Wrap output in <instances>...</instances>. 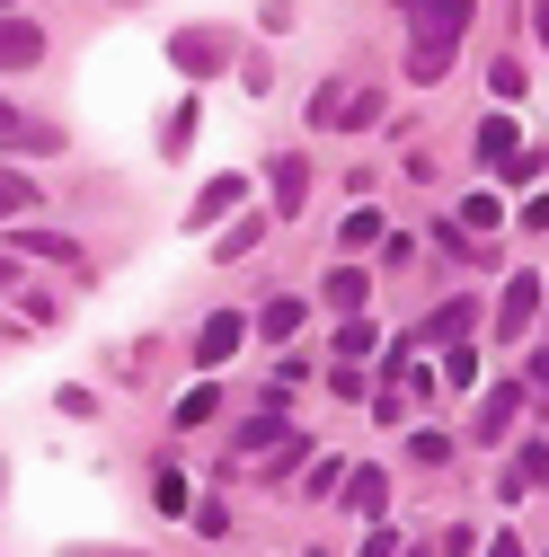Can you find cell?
<instances>
[{"label": "cell", "instance_id": "6da1fadb", "mask_svg": "<svg viewBox=\"0 0 549 557\" xmlns=\"http://www.w3.org/2000/svg\"><path fill=\"white\" fill-rule=\"evenodd\" d=\"M231 53H240V45H231L222 27H178V36H169V62H178L186 81H213V72H231Z\"/></svg>", "mask_w": 549, "mask_h": 557}, {"label": "cell", "instance_id": "7a4b0ae2", "mask_svg": "<svg viewBox=\"0 0 549 557\" xmlns=\"http://www.w3.org/2000/svg\"><path fill=\"white\" fill-rule=\"evenodd\" d=\"M240 336H248V319H240V310H213V319L195 327V363H204V372H222V363L240 355Z\"/></svg>", "mask_w": 549, "mask_h": 557}, {"label": "cell", "instance_id": "3957f363", "mask_svg": "<svg viewBox=\"0 0 549 557\" xmlns=\"http://www.w3.org/2000/svg\"><path fill=\"white\" fill-rule=\"evenodd\" d=\"M0 151H27V160H53V151H62V133H53V124H27V115H19L10 98H0Z\"/></svg>", "mask_w": 549, "mask_h": 557}, {"label": "cell", "instance_id": "277c9868", "mask_svg": "<svg viewBox=\"0 0 549 557\" xmlns=\"http://www.w3.org/2000/svg\"><path fill=\"white\" fill-rule=\"evenodd\" d=\"M36 62H45V27L0 10V72H36Z\"/></svg>", "mask_w": 549, "mask_h": 557}, {"label": "cell", "instance_id": "5b68a950", "mask_svg": "<svg viewBox=\"0 0 549 557\" xmlns=\"http://www.w3.org/2000/svg\"><path fill=\"white\" fill-rule=\"evenodd\" d=\"M514 416H523V389H514V381H497L488 398H478V416H469V434H478V443H505V434H514Z\"/></svg>", "mask_w": 549, "mask_h": 557}, {"label": "cell", "instance_id": "8992f818", "mask_svg": "<svg viewBox=\"0 0 549 557\" xmlns=\"http://www.w3.org/2000/svg\"><path fill=\"white\" fill-rule=\"evenodd\" d=\"M540 319V274H505V301H497V336H523Z\"/></svg>", "mask_w": 549, "mask_h": 557}, {"label": "cell", "instance_id": "52a82bcc", "mask_svg": "<svg viewBox=\"0 0 549 557\" xmlns=\"http://www.w3.org/2000/svg\"><path fill=\"white\" fill-rule=\"evenodd\" d=\"M266 186H274V213H302V195H310V160L302 151H274V169H266Z\"/></svg>", "mask_w": 549, "mask_h": 557}, {"label": "cell", "instance_id": "ba28073f", "mask_svg": "<svg viewBox=\"0 0 549 557\" xmlns=\"http://www.w3.org/2000/svg\"><path fill=\"white\" fill-rule=\"evenodd\" d=\"M452 45H461V36H407V81L435 89V81L452 72Z\"/></svg>", "mask_w": 549, "mask_h": 557}, {"label": "cell", "instance_id": "9c48e42d", "mask_svg": "<svg viewBox=\"0 0 549 557\" xmlns=\"http://www.w3.org/2000/svg\"><path fill=\"white\" fill-rule=\"evenodd\" d=\"M469 327H478V301H469V293H452V301H443V310L417 327V345H461Z\"/></svg>", "mask_w": 549, "mask_h": 557}, {"label": "cell", "instance_id": "30bf717a", "mask_svg": "<svg viewBox=\"0 0 549 557\" xmlns=\"http://www.w3.org/2000/svg\"><path fill=\"white\" fill-rule=\"evenodd\" d=\"M10 257H45V265H62V274H81L89 257H81V239H62V231H19V248Z\"/></svg>", "mask_w": 549, "mask_h": 557}, {"label": "cell", "instance_id": "8fae6325", "mask_svg": "<svg viewBox=\"0 0 549 557\" xmlns=\"http://www.w3.org/2000/svg\"><path fill=\"white\" fill-rule=\"evenodd\" d=\"M478 0H407V18H417V36H461Z\"/></svg>", "mask_w": 549, "mask_h": 557}, {"label": "cell", "instance_id": "7c38bea8", "mask_svg": "<svg viewBox=\"0 0 549 557\" xmlns=\"http://www.w3.org/2000/svg\"><path fill=\"white\" fill-rule=\"evenodd\" d=\"M346 505H355V513H381V505H390V478H381V469H355V478H346Z\"/></svg>", "mask_w": 549, "mask_h": 557}, {"label": "cell", "instance_id": "4fadbf2b", "mask_svg": "<svg viewBox=\"0 0 549 557\" xmlns=\"http://www.w3.org/2000/svg\"><path fill=\"white\" fill-rule=\"evenodd\" d=\"M364 293H373L364 265H337V274H328V301H337V310H364Z\"/></svg>", "mask_w": 549, "mask_h": 557}, {"label": "cell", "instance_id": "5bb4252c", "mask_svg": "<svg viewBox=\"0 0 549 557\" xmlns=\"http://www.w3.org/2000/svg\"><path fill=\"white\" fill-rule=\"evenodd\" d=\"M0 213H45V195H36V177H19V169H0Z\"/></svg>", "mask_w": 549, "mask_h": 557}, {"label": "cell", "instance_id": "9a60e30c", "mask_svg": "<svg viewBox=\"0 0 549 557\" xmlns=\"http://www.w3.org/2000/svg\"><path fill=\"white\" fill-rule=\"evenodd\" d=\"M240 195H248L240 177H213V186H204V195H195V222H222V213H231V203H240Z\"/></svg>", "mask_w": 549, "mask_h": 557}, {"label": "cell", "instance_id": "2e32d148", "mask_svg": "<svg viewBox=\"0 0 549 557\" xmlns=\"http://www.w3.org/2000/svg\"><path fill=\"white\" fill-rule=\"evenodd\" d=\"M293 327H302V301H266V310H257V336H274V345H284Z\"/></svg>", "mask_w": 549, "mask_h": 557}, {"label": "cell", "instance_id": "e0dca14e", "mask_svg": "<svg viewBox=\"0 0 549 557\" xmlns=\"http://www.w3.org/2000/svg\"><path fill=\"white\" fill-rule=\"evenodd\" d=\"M257 239H266V213H248V222H231V231H222V248H213V257H248V248H257Z\"/></svg>", "mask_w": 549, "mask_h": 557}, {"label": "cell", "instance_id": "ac0fdd59", "mask_svg": "<svg viewBox=\"0 0 549 557\" xmlns=\"http://www.w3.org/2000/svg\"><path fill=\"white\" fill-rule=\"evenodd\" d=\"M337 355H346V363H364V355H373V319H364V310L337 327Z\"/></svg>", "mask_w": 549, "mask_h": 557}, {"label": "cell", "instance_id": "d6986e66", "mask_svg": "<svg viewBox=\"0 0 549 557\" xmlns=\"http://www.w3.org/2000/svg\"><path fill=\"white\" fill-rule=\"evenodd\" d=\"M373 239H381V213H346V231H337V248H346V257L373 248Z\"/></svg>", "mask_w": 549, "mask_h": 557}, {"label": "cell", "instance_id": "ffe728a7", "mask_svg": "<svg viewBox=\"0 0 549 557\" xmlns=\"http://www.w3.org/2000/svg\"><path fill=\"white\" fill-rule=\"evenodd\" d=\"M151 505H160V513H186V478H178V469L151 478Z\"/></svg>", "mask_w": 549, "mask_h": 557}, {"label": "cell", "instance_id": "44dd1931", "mask_svg": "<svg viewBox=\"0 0 549 557\" xmlns=\"http://www.w3.org/2000/svg\"><path fill=\"white\" fill-rule=\"evenodd\" d=\"M514 478H523V486H549V443H523V460H514Z\"/></svg>", "mask_w": 549, "mask_h": 557}, {"label": "cell", "instance_id": "7402d4cb", "mask_svg": "<svg viewBox=\"0 0 549 557\" xmlns=\"http://www.w3.org/2000/svg\"><path fill=\"white\" fill-rule=\"evenodd\" d=\"M488 89L497 98H523V62H488Z\"/></svg>", "mask_w": 549, "mask_h": 557}, {"label": "cell", "instance_id": "603a6c76", "mask_svg": "<svg viewBox=\"0 0 549 557\" xmlns=\"http://www.w3.org/2000/svg\"><path fill=\"white\" fill-rule=\"evenodd\" d=\"M443 381H461V389L478 381V355H469V345H452V355H443Z\"/></svg>", "mask_w": 549, "mask_h": 557}, {"label": "cell", "instance_id": "cb8c5ba5", "mask_svg": "<svg viewBox=\"0 0 549 557\" xmlns=\"http://www.w3.org/2000/svg\"><path fill=\"white\" fill-rule=\"evenodd\" d=\"M19 284H27V274H19V257L0 248V293H19Z\"/></svg>", "mask_w": 549, "mask_h": 557}, {"label": "cell", "instance_id": "d4e9b609", "mask_svg": "<svg viewBox=\"0 0 549 557\" xmlns=\"http://www.w3.org/2000/svg\"><path fill=\"white\" fill-rule=\"evenodd\" d=\"M364 557H399V540H390V531H373V540H364Z\"/></svg>", "mask_w": 549, "mask_h": 557}, {"label": "cell", "instance_id": "484cf974", "mask_svg": "<svg viewBox=\"0 0 549 557\" xmlns=\"http://www.w3.org/2000/svg\"><path fill=\"white\" fill-rule=\"evenodd\" d=\"M532 36H540V45H549V0H532Z\"/></svg>", "mask_w": 549, "mask_h": 557}, {"label": "cell", "instance_id": "4316f807", "mask_svg": "<svg viewBox=\"0 0 549 557\" xmlns=\"http://www.w3.org/2000/svg\"><path fill=\"white\" fill-rule=\"evenodd\" d=\"M488 557H523V540H514V531H497V548H488Z\"/></svg>", "mask_w": 549, "mask_h": 557}, {"label": "cell", "instance_id": "83f0119b", "mask_svg": "<svg viewBox=\"0 0 549 557\" xmlns=\"http://www.w3.org/2000/svg\"><path fill=\"white\" fill-rule=\"evenodd\" d=\"M532 389H540V398H549V355H540V363H532Z\"/></svg>", "mask_w": 549, "mask_h": 557}, {"label": "cell", "instance_id": "f1b7e54d", "mask_svg": "<svg viewBox=\"0 0 549 557\" xmlns=\"http://www.w3.org/2000/svg\"><path fill=\"white\" fill-rule=\"evenodd\" d=\"M81 557H98V548H81Z\"/></svg>", "mask_w": 549, "mask_h": 557}, {"label": "cell", "instance_id": "f546056e", "mask_svg": "<svg viewBox=\"0 0 549 557\" xmlns=\"http://www.w3.org/2000/svg\"><path fill=\"white\" fill-rule=\"evenodd\" d=\"M0 10H10V0H0Z\"/></svg>", "mask_w": 549, "mask_h": 557}, {"label": "cell", "instance_id": "4dcf8cb0", "mask_svg": "<svg viewBox=\"0 0 549 557\" xmlns=\"http://www.w3.org/2000/svg\"><path fill=\"white\" fill-rule=\"evenodd\" d=\"M399 10H407V0H399Z\"/></svg>", "mask_w": 549, "mask_h": 557}, {"label": "cell", "instance_id": "1f68e13d", "mask_svg": "<svg viewBox=\"0 0 549 557\" xmlns=\"http://www.w3.org/2000/svg\"><path fill=\"white\" fill-rule=\"evenodd\" d=\"M310 557H319V548H310Z\"/></svg>", "mask_w": 549, "mask_h": 557}]
</instances>
